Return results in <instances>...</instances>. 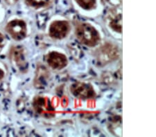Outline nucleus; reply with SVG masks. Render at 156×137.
Masks as SVG:
<instances>
[{
    "mask_svg": "<svg viewBox=\"0 0 156 137\" xmlns=\"http://www.w3.org/2000/svg\"><path fill=\"white\" fill-rule=\"evenodd\" d=\"M4 76V72L2 71V69H0V80L3 78Z\"/></svg>",
    "mask_w": 156,
    "mask_h": 137,
    "instance_id": "13",
    "label": "nucleus"
},
{
    "mask_svg": "<svg viewBox=\"0 0 156 137\" xmlns=\"http://www.w3.org/2000/svg\"><path fill=\"white\" fill-rule=\"evenodd\" d=\"M76 3L85 10H92L95 8L97 0H75Z\"/></svg>",
    "mask_w": 156,
    "mask_h": 137,
    "instance_id": "10",
    "label": "nucleus"
},
{
    "mask_svg": "<svg viewBox=\"0 0 156 137\" xmlns=\"http://www.w3.org/2000/svg\"><path fill=\"white\" fill-rule=\"evenodd\" d=\"M25 2L29 6L38 9L47 6L51 3V0H25Z\"/></svg>",
    "mask_w": 156,
    "mask_h": 137,
    "instance_id": "9",
    "label": "nucleus"
},
{
    "mask_svg": "<svg viewBox=\"0 0 156 137\" xmlns=\"http://www.w3.org/2000/svg\"><path fill=\"white\" fill-rule=\"evenodd\" d=\"M47 62L52 69L56 70L65 68L68 62L66 56L56 51H52L47 55Z\"/></svg>",
    "mask_w": 156,
    "mask_h": 137,
    "instance_id": "6",
    "label": "nucleus"
},
{
    "mask_svg": "<svg viewBox=\"0 0 156 137\" xmlns=\"http://www.w3.org/2000/svg\"><path fill=\"white\" fill-rule=\"evenodd\" d=\"M4 37L3 36V35L0 33V48H2V47L4 46Z\"/></svg>",
    "mask_w": 156,
    "mask_h": 137,
    "instance_id": "11",
    "label": "nucleus"
},
{
    "mask_svg": "<svg viewBox=\"0 0 156 137\" xmlns=\"http://www.w3.org/2000/svg\"><path fill=\"white\" fill-rule=\"evenodd\" d=\"M70 26L67 21H55L50 25L49 34L52 38L61 39L67 37L69 33Z\"/></svg>",
    "mask_w": 156,
    "mask_h": 137,
    "instance_id": "4",
    "label": "nucleus"
},
{
    "mask_svg": "<svg viewBox=\"0 0 156 137\" xmlns=\"http://www.w3.org/2000/svg\"><path fill=\"white\" fill-rule=\"evenodd\" d=\"M76 36L78 39L85 45L94 46L100 41V35L91 24L80 23L76 27Z\"/></svg>",
    "mask_w": 156,
    "mask_h": 137,
    "instance_id": "1",
    "label": "nucleus"
},
{
    "mask_svg": "<svg viewBox=\"0 0 156 137\" xmlns=\"http://www.w3.org/2000/svg\"><path fill=\"white\" fill-rule=\"evenodd\" d=\"M33 107L40 115L50 117L54 114V108L47 97H36L33 102Z\"/></svg>",
    "mask_w": 156,
    "mask_h": 137,
    "instance_id": "5",
    "label": "nucleus"
},
{
    "mask_svg": "<svg viewBox=\"0 0 156 137\" xmlns=\"http://www.w3.org/2000/svg\"><path fill=\"white\" fill-rule=\"evenodd\" d=\"M12 58L17 64V67L21 69H24L26 67L24 55L22 53V50L20 47H16L11 51Z\"/></svg>",
    "mask_w": 156,
    "mask_h": 137,
    "instance_id": "7",
    "label": "nucleus"
},
{
    "mask_svg": "<svg viewBox=\"0 0 156 137\" xmlns=\"http://www.w3.org/2000/svg\"><path fill=\"white\" fill-rule=\"evenodd\" d=\"M122 15L121 14H117L115 15L114 16L110 17L109 24L110 26L114 30V31L119 32V33H122Z\"/></svg>",
    "mask_w": 156,
    "mask_h": 137,
    "instance_id": "8",
    "label": "nucleus"
},
{
    "mask_svg": "<svg viewBox=\"0 0 156 137\" xmlns=\"http://www.w3.org/2000/svg\"><path fill=\"white\" fill-rule=\"evenodd\" d=\"M17 1H18V0H6V2L9 4H16Z\"/></svg>",
    "mask_w": 156,
    "mask_h": 137,
    "instance_id": "12",
    "label": "nucleus"
},
{
    "mask_svg": "<svg viewBox=\"0 0 156 137\" xmlns=\"http://www.w3.org/2000/svg\"><path fill=\"white\" fill-rule=\"evenodd\" d=\"M6 31L14 39L21 40L26 37L27 25L23 20L14 19L7 24Z\"/></svg>",
    "mask_w": 156,
    "mask_h": 137,
    "instance_id": "2",
    "label": "nucleus"
},
{
    "mask_svg": "<svg viewBox=\"0 0 156 137\" xmlns=\"http://www.w3.org/2000/svg\"><path fill=\"white\" fill-rule=\"evenodd\" d=\"M70 91L74 96L81 99H90L95 96V91L91 84L85 83H76L70 87Z\"/></svg>",
    "mask_w": 156,
    "mask_h": 137,
    "instance_id": "3",
    "label": "nucleus"
}]
</instances>
